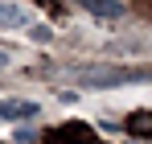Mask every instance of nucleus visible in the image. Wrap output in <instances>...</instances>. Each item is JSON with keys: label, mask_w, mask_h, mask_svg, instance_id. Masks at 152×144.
<instances>
[{"label": "nucleus", "mask_w": 152, "mask_h": 144, "mask_svg": "<svg viewBox=\"0 0 152 144\" xmlns=\"http://www.w3.org/2000/svg\"><path fill=\"white\" fill-rule=\"evenodd\" d=\"M0 70H4V54H0Z\"/></svg>", "instance_id": "6e6552de"}, {"label": "nucleus", "mask_w": 152, "mask_h": 144, "mask_svg": "<svg viewBox=\"0 0 152 144\" xmlns=\"http://www.w3.org/2000/svg\"><path fill=\"white\" fill-rule=\"evenodd\" d=\"M29 21V12L21 4H8V0H0V29H21Z\"/></svg>", "instance_id": "39448f33"}, {"label": "nucleus", "mask_w": 152, "mask_h": 144, "mask_svg": "<svg viewBox=\"0 0 152 144\" xmlns=\"http://www.w3.org/2000/svg\"><path fill=\"white\" fill-rule=\"evenodd\" d=\"M127 132L152 140V111H132V115H127Z\"/></svg>", "instance_id": "423d86ee"}, {"label": "nucleus", "mask_w": 152, "mask_h": 144, "mask_svg": "<svg viewBox=\"0 0 152 144\" xmlns=\"http://www.w3.org/2000/svg\"><path fill=\"white\" fill-rule=\"evenodd\" d=\"M82 8H86V12H95V17H103V21L124 17V0H82Z\"/></svg>", "instance_id": "20e7f679"}, {"label": "nucleus", "mask_w": 152, "mask_h": 144, "mask_svg": "<svg viewBox=\"0 0 152 144\" xmlns=\"http://www.w3.org/2000/svg\"><path fill=\"white\" fill-rule=\"evenodd\" d=\"M78 82L86 87H124V82H148L152 70H124V66H78Z\"/></svg>", "instance_id": "f257e3e1"}, {"label": "nucleus", "mask_w": 152, "mask_h": 144, "mask_svg": "<svg viewBox=\"0 0 152 144\" xmlns=\"http://www.w3.org/2000/svg\"><path fill=\"white\" fill-rule=\"evenodd\" d=\"M33 115H37L33 99H4L0 103V120H33Z\"/></svg>", "instance_id": "7ed1b4c3"}, {"label": "nucleus", "mask_w": 152, "mask_h": 144, "mask_svg": "<svg viewBox=\"0 0 152 144\" xmlns=\"http://www.w3.org/2000/svg\"><path fill=\"white\" fill-rule=\"evenodd\" d=\"M12 140H17V144H33V140H37V132H33V128H17Z\"/></svg>", "instance_id": "0eeeda50"}, {"label": "nucleus", "mask_w": 152, "mask_h": 144, "mask_svg": "<svg viewBox=\"0 0 152 144\" xmlns=\"http://www.w3.org/2000/svg\"><path fill=\"white\" fill-rule=\"evenodd\" d=\"M53 140L58 144H95V128H86V123H62L58 132H53Z\"/></svg>", "instance_id": "f03ea898"}]
</instances>
